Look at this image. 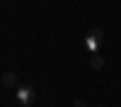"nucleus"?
<instances>
[{
    "label": "nucleus",
    "mask_w": 121,
    "mask_h": 107,
    "mask_svg": "<svg viewBox=\"0 0 121 107\" xmlns=\"http://www.w3.org/2000/svg\"><path fill=\"white\" fill-rule=\"evenodd\" d=\"M102 42H104V32H102L99 27L90 29V32L85 34V49H87V51L92 54V56H95V54L99 51V46H102Z\"/></svg>",
    "instance_id": "f257e3e1"
},
{
    "label": "nucleus",
    "mask_w": 121,
    "mask_h": 107,
    "mask_svg": "<svg viewBox=\"0 0 121 107\" xmlns=\"http://www.w3.org/2000/svg\"><path fill=\"white\" fill-rule=\"evenodd\" d=\"M73 107H87V102H85V100H80V97H78V100L73 102Z\"/></svg>",
    "instance_id": "39448f33"
},
{
    "label": "nucleus",
    "mask_w": 121,
    "mask_h": 107,
    "mask_svg": "<svg viewBox=\"0 0 121 107\" xmlns=\"http://www.w3.org/2000/svg\"><path fill=\"white\" fill-rule=\"evenodd\" d=\"M90 68H92V71H102V68H104V58L99 56V54H95L92 61H90Z\"/></svg>",
    "instance_id": "20e7f679"
},
{
    "label": "nucleus",
    "mask_w": 121,
    "mask_h": 107,
    "mask_svg": "<svg viewBox=\"0 0 121 107\" xmlns=\"http://www.w3.org/2000/svg\"><path fill=\"white\" fill-rule=\"evenodd\" d=\"M15 97H17V102H19V107H32L34 105V97H36V93H34V88L29 85V83H22L15 90Z\"/></svg>",
    "instance_id": "f03ea898"
},
{
    "label": "nucleus",
    "mask_w": 121,
    "mask_h": 107,
    "mask_svg": "<svg viewBox=\"0 0 121 107\" xmlns=\"http://www.w3.org/2000/svg\"><path fill=\"white\" fill-rule=\"evenodd\" d=\"M3 85H5V88H10V90H17L22 83L17 80V75H15L12 71H5V73H3Z\"/></svg>",
    "instance_id": "7ed1b4c3"
}]
</instances>
